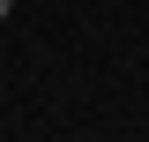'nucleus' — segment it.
I'll return each instance as SVG.
<instances>
[{
	"label": "nucleus",
	"instance_id": "1",
	"mask_svg": "<svg viewBox=\"0 0 149 142\" xmlns=\"http://www.w3.org/2000/svg\"><path fill=\"white\" fill-rule=\"evenodd\" d=\"M8 8H15V0H0V22H8Z\"/></svg>",
	"mask_w": 149,
	"mask_h": 142
}]
</instances>
